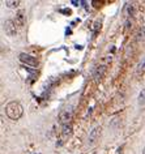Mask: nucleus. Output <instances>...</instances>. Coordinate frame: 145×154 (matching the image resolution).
Segmentation results:
<instances>
[{"label": "nucleus", "instance_id": "10", "mask_svg": "<svg viewBox=\"0 0 145 154\" xmlns=\"http://www.w3.org/2000/svg\"><path fill=\"white\" fill-rule=\"evenodd\" d=\"M135 73H136V76H141V75H144V73H145V57L140 61L139 64H137Z\"/></svg>", "mask_w": 145, "mask_h": 154}, {"label": "nucleus", "instance_id": "4", "mask_svg": "<svg viewBox=\"0 0 145 154\" xmlns=\"http://www.w3.org/2000/svg\"><path fill=\"white\" fill-rule=\"evenodd\" d=\"M71 120H72V111L71 110H63L62 112L59 114V122L62 123L63 125L71 124Z\"/></svg>", "mask_w": 145, "mask_h": 154}, {"label": "nucleus", "instance_id": "11", "mask_svg": "<svg viewBox=\"0 0 145 154\" xmlns=\"http://www.w3.org/2000/svg\"><path fill=\"white\" fill-rule=\"evenodd\" d=\"M139 105L140 106H145V88L141 90V93L139 95Z\"/></svg>", "mask_w": 145, "mask_h": 154}, {"label": "nucleus", "instance_id": "5", "mask_svg": "<svg viewBox=\"0 0 145 154\" xmlns=\"http://www.w3.org/2000/svg\"><path fill=\"white\" fill-rule=\"evenodd\" d=\"M106 71H107V64H100L97 65V67L94 68V72H93V76L95 80H100L103 77V75L106 73Z\"/></svg>", "mask_w": 145, "mask_h": 154}, {"label": "nucleus", "instance_id": "3", "mask_svg": "<svg viewBox=\"0 0 145 154\" xmlns=\"http://www.w3.org/2000/svg\"><path fill=\"white\" fill-rule=\"evenodd\" d=\"M101 127H94L93 129L90 131L89 133V137H88V142H89V145H94L95 142L100 140L101 137Z\"/></svg>", "mask_w": 145, "mask_h": 154}, {"label": "nucleus", "instance_id": "6", "mask_svg": "<svg viewBox=\"0 0 145 154\" xmlns=\"http://www.w3.org/2000/svg\"><path fill=\"white\" fill-rule=\"evenodd\" d=\"M20 60L22 61V63L28 64V65H33V67L38 65V60L34 56L28 55V54H20Z\"/></svg>", "mask_w": 145, "mask_h": 154}, {"label": "nucleus", "instance_id": "2", "mask_svg": "<svg viewBox=\"0 0 145 154\" xmlns=\"http://www.w3.org/2000/svg\"><path fill=\"white\" fill-rule=\"evenodd\" d=\"M4 32H5L7 35H9V37L16 35V34H17V25H16V22H14L13 20H7L4 22Z\"/></svg>", "mask_w": 145, "mask_h": 154}, {"label": "nucleus", "instance_id": "1", "mask_svg": "<svg viewBox=\"0 0 145 154\" xmlns=\"http://www.w3.org/2000/svg\"><path fill=\"white\" fill-rule=\"evenodd\" d=\"M22 110L24 109H22V106L20 105V103L13 101V102H9L8 105H7L5 114H7V116H8L9 119H12V120H17V119L21 118Z\"/></svg>", "mask_w": 145, "mask_h": 154}, {"label": "nucleus", "instance_id": "9", "mask_svg": "<svg viewBox=\"0 0 145 154\" xmlns=\"http://www.w3.org/2000/svg\"><path fill=\"white\" fill-rule=\"evenodd\" d=\"M72 134V125L71 124H66L62 128V140H66Z\"/></svg>", "mask_w": 145, "mask_h": 154}, {"label": "nucleus", "instance_id": "8", "mask_svg": "<svg viewBox=\"0 0 145 154\" xmlns=\"http://www.w3.org/2000/svg\"><path fill=\"white\" fill-rule=\"evenodd\" d=\"M135 11H136L135 3H127V4H125V8H124L125 17H132L133 14H135Z\"/></svg>", "mask_w": 145, "mask_h": 154}, {"label": "nucleus", "instance_id": "12", "mask_svg": "<svg viewBox=\"0 0 145 154\" xmlns=\"http://www.w3.org/2000/svg\"><path fill=\"white\" fill-rule=\"evenodd\" d=\"M18 4H20V2H18V0H16V2H11V0H7L5 2V5L7 7H9V8H14V7H17Z\"/></svg>", "mask_w": 145, "mask_h": 154}, {"label": "nucleus", "instance_id": "13", "mask_svg": "<svg viewBox=\"0 0 145 154\" xmlns=\"http://www.w3.org/2000/svg\"><path fill=\"white\" fill-rule=\"evenodd\" d=\"M143 154H145V149H144V152H143Z\"/></svg>", "mask_w": 145, "mask_h": 154}, {"label": "nucleus", "instance_id": "7", "mask_svg": "<svg viewBox=\"0 0 145 154\" xmlns=\"http://www.w3.org/2000/svg\"><path fill=\"white\" fill-rule=\"evenodd\" d=\"M25 20H26V16H25V11H18L17 14H16V20H14V22H16L17 28H22V26L25 25Z\"/></svg>", "mask_w": 145, "mask_h": 154}]
</instances>
